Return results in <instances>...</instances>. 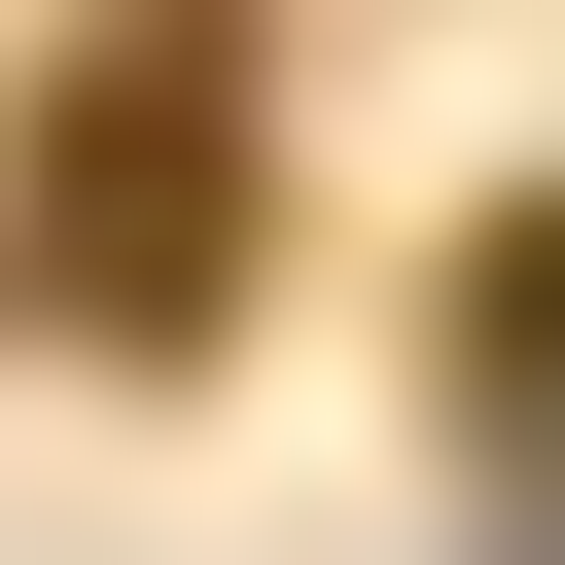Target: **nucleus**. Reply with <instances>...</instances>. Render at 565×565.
Segmentation results:
<instances>
[{
  "label": "nucleus",
  "mask_w": 565,
  "mask_h": 565,
  "mask_svg": "<svg viewBox=\"0 0 565 565\" xmlns=\"http://www.w3.org/2000/svg\"><path fill=\"white\" fill-rule=\"evenodd\" d=\"M35 247H71V318H212V247H247V35H212V0H106V35H71Z\"/></svg>",
  "instance_id": "f257e3e1"
}]
</instances>
